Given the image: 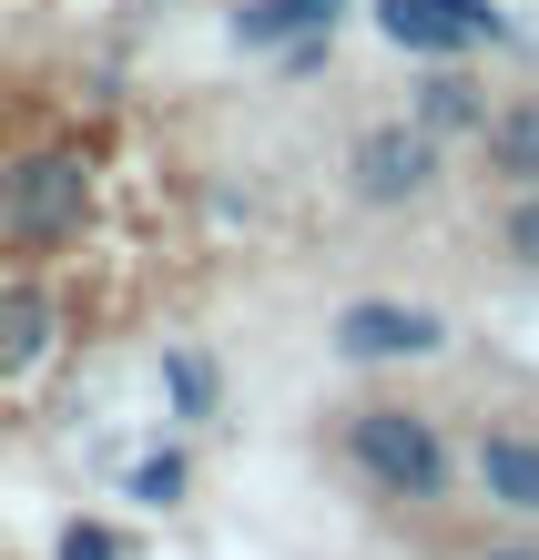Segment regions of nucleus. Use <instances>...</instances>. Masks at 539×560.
Segmentation results:
<instances>
[{"label":"nucleus","instance_id":"f8f14e48","mask_svg":"<svg viewBox=\"0 0 539 560\" xmlns=\"http://www.w3.org/2000/svg\"><path fill=\"white\" fill-rule=\"evenodd\" d=\"M184 489H194V458H184V448H143V458H132V479H122V500L184 510Z\"/></svg>","mask_w":539,"mask_h":560},{"label":"nucleus","instance_id":"1a4fd4ad","mask_svg":"<svg viewBox=\"0 0 539 560\" xmlns=\"http://www.w3.org/2000/svg\"><path fill=\"white\" fill-rule=\"evenodd\" d=\"M479 163L499 194H539V92H499L489 133H479Z\"/></svg>","mask_w":539,"mask_h":560},{"label":"nucleus","instance_id":"2eb2a0df","mask_svg":"<svg viewBox=\"0 0 539 560\" xmlns=\"http://www.w3.org/2000/svg\"><path fill=\"white\" fill-rule=\"evenodd\" d=\"M479 560H539V540H529V530H509V540H489Z\"/></svg>","mask_w":539,"mask_h":560},{"label":"nucleus","instance_id":"4468645a","mask_svg":"<svg viewBox=\"0 0 539 560\" xmlns=\"http://www.w3.org/2000/svg\"><path fill=\"white\" fill-rule=\"evenodd\" d=\"M51 560H122V530H113V520H61Z\"/></svg>","mask_w":539,"mask_h":560},{"label":"nucleus","instance_id":"9b49d317","mask_svg":"<svg viewBox=\"0 0 539 560\" xmlns=\"http://www.w3.org/2000/svg\"><path fill=\"white\" fill-rule=\"evenodd\" d=\"M163 408H174L184 428H204L224 408V377H214V357H194V347H163Z\"/></svg>","mask_w":539,"mask_h":560},{"label":"nucleus","instance_id":"423d86ee","mask_svg":"<svg viewBox=\"0 0 539 560\" xmlns=\"http://www.w3.org/2000/svg\"><path fill=\"white\" fill-rule=\"evenodd\" d=\"M468 489L519 520V530H539V428H479V448H468Z\"/></svg>","mask_w":539,"mask_h":560},{"label":"nucleus","instance_id":"20e7f679","mask_svg":"<svg viewBox=\"0 0 539 560\" xmlns=\"http://www.w3.org/2000/svg\"><path fill=\"white\" fill-rule=\"evenodd\" d=\"M336 357H356V368H418V357H448V316L418 306V295H356V306H336Z\"/></svg>","mask_w":539,"mask_h":560},{"label":"nucleus","instance_id":"f257e3e1","mask_svg":"<svg viewBox=\"0 0 539 560\" xmlns=\"http://www.w3.org/2000/svg\"><path fill=\"white\" fill-rule=\"evenodd\" d=\"M336 448H347V469L377 489V500L397 510H448L458 500V448H448V428H437L427 408L408 398H366L336 418Z\"/></svg>","mask_w":539,"mask_h":560},{"label":"nucleus","instance_id":"39448f33","mask_svg":"<svg viewBox=\"0 0 539 560\" xmlns=\"http://www.w3.org/2000/svg\"><path fill=\"white\" fill-rule=\"evenodd\" d=\"M377 31L418 61H468L509 42V11L499 0H377Z\"/></svg>","mask_w":539,"mask_h":560},{"label":"nucleus","instance_id":"6e6552de","mask_svg":"<svg viewBox=\"0 0 539 560\" xmlns=\"http://www.w3.org/2000/svg\"><path fill=\"white\" fill-rule=\"evenodd\" d=\"M51 347H61V295L42 276H11V285H0V387L31 377Z\"/></svg>","mask_w":539,"mask_h":560},{"label":"nucleus","instance_id":"0eeeda50","mask_svg":"<svg viewBox=\"0 0 539 560\" xmlns=\"http://www.w3.org/2000/svg\"><path fill=\"white\" fill-rule=\"evenodd\" d=\"M489 113H499V92L468 72V61H427V72L408 82V122H427L437 143H479Z\"/></svg>","mask_w":539,"mask_h":560},{"label":"nucleus","instance_id":"7ed1b4c3","mask_svg":"<svg viewBox=\"0 0 539 560\" xmlns=\"http://www.w3.org/2000/svg\"><path fill=\"white\" fill-rule=\"evenodd\" d=\"M437 174H448V143H437L427 122H408V113L356 122V133H347V205H366V214H408V205H427Z\"/></svg>","mask_w":539,"mask_h":560},{"label":"nucleus","instance_id":"9d476101","mask_svg":"<svg viewBox=\"0 0 539 560\" xmlns=\"http://www.w3.org/2000/svg\"><path fill=\"white\" fill-rule=\"evenodd\" d=\"M336 11H347V0H245V11H234V42L245 51H295V42H326Z\"/></svg>","mask_w":539,"mask_h":560},{"label":"nucleus","instance_id":"f03ea898","mask_svg":"<svg viewBox=\"0 0 539 560\" xmlns=\"http://www.w3.org/2000/svg\"><path fill=\"white\" fill-rule=\"evenodd\" d=\"M82 224H92V153L82 143L0 153V245L11 255H61Z\"/></svg>","mask_w":539,"mask_h":560},{"label":"nucleus","instance_id":"ddd939ff","mask_svg":"<svg viewBox=\"0 0 539 560\" xmlns=\"http://www.w3.org/2000/svg\"><path fill=\"white\" fill-rule=\"evenodd\" d=\"M499 255H509V266H539V194H509V214H499Z\"/></svg>","mask_w":539,"mask_h":560}]
</instances>
